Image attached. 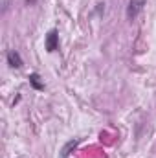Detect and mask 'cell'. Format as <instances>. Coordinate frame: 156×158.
Wrapping results in <instances>:
<instances>
[{"mask_svg": "<svg viewBox=\"0 0 156 158\" xmlns=\"http://www.w3.org/2000/svg\"><path fill=\"white\" fill-rule=\"evenodd\" d=\"M77 143H79V140H70L63 149H61V155H63V158H66L68 155H70V151H74L76 147H77Z\"/></svg>", "mask_w": 156, "mask_h": 158, "instance_id": "cell-5", "label": "cell"}, {"mask_svg": "<svg viewBox=\"0 0 156 158\" xmlns=\"http://www.w3.org/2000/svg\"><path fill=\"white\" fill-rule=\"evenodd\" d=\"M145 4H147V0H129V6H127V19H129V20H134V19L142 13V9H143Z\"/></svg>", "mask_w": 156, "mask_h": 158, "instance_id": "cell-1", "label": "cell"}, {"mask_svg": "<svg viewBox=\"0 0 156 158\" xmlns=\"http://www.w3.org/2000/svg\"><path fill=\"white\" fill-rule=\"evenodd\" d=\"M44 48H46L50 53H53V52L59 50V31H57V30H50V31L46 33Z\"/></svg>", "mask_w": 156, "mask_h": 158, "instance_id": "cell-2", "label": "cell"}, {"mask_svg": "<svg viewBox=\"0 0 156 158\" xmlns=\"http://www.w3.org/2000/svg\"><path fill=\"white\" fill-rule=\"evenodd\" d=\"M35 2H37V0H26V6H33Z\"/></svg>", "mask_w": 156, "mask_h": 158, "instance_id": "cell-6", "label": "cell"}, {"mask_svg": "<svg viewBox=\"0 0 156 158\" xmlns=\"http://www.w3.org/2000/svg\"><path fill=\"white\" fill-rule=\"evenodd\" d=\"M28 79H30V85H31L35 90H44V83H40V76L39 74L33 72V74H30V77Z\"/></svg>", "mask_w": 156, "mask_h": 158, "instance_id": "cell-4", "label": "cell"}, {"mask_svg": "<svg viewBox=\"0 0 156 158\" xmlns=\"http://www.w3.org/2000/svg\"><path fill=\"white\" fill-rule=\"evenodd\" d=\"M6 59H7V64L11 66V68H22V57H20V53L17 52V50H9L7 52V55H6Z\"/></svg>", "mask_w": 156, "mask_h": 158, "instance_id": "cell-3", "label": "cell"}]
</instances>
